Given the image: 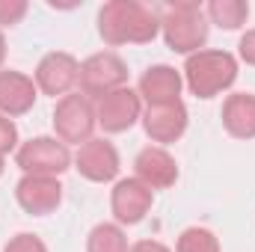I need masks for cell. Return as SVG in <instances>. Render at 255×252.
<instances>
[{
    "label": "cell",
    "mask_w": 255,
    "mask_h": 252,
    "mask_svg": "<svg viewBox=\"0 0 255 252\" xmlns=\"http://www.w3.org/2000/svg\"><path fill=\"white\" fill-rule=\"evenodd\" d=\"M86 252H130V250H128L125 232L116 223H101L89 232Z\"/></svg>",
    "instance_id": "ac0fdd59"
},
{
    "label": "cell",
    "mask_w": 255,
    "mask_h": 252,
    "mask_svg": "<svg viewBox=\"0 0 255 252\" xmlns=\"http://www.w3.org/2000/svg\"><path fill=\"white\" fill-rule=\"evenodd\" d=\"M160 30L154 9L136 0H110L98 12V33L107 45H148Z\"/></svg>",
    "instance_id": "6da1fadb"
},
{
    "label": "cell",
    "mask_w": 255,
    "mask_h": 252,
    "mask_svg": "<svg viewBox=\"0 0 255 252\" xmlns=\"http://www.w3.org/2000/svg\"><path fill=\"white\" fill-rule=\"evenodd\" d=\"M130 252H172L169 247H163L160 241H139V244H133Z\"/></svg>",
    "instance_id": "cb8c5ba5"
},
{
    "label": "cell",
    "mask_w": 255,
    "mask_h": 252,
    "mask_svg": "<svg viewBox=\"0 0 255 252\" xmlns=\"http://www.w3.org/2000/svg\"><path fill=\"white\" fill-rule=\"evenodd\" d=\"M15 199L27 214L45 217V214H54L60 208L63 184L57 178H48V175H24L15 187Z\"/></svg>",
    "instance_id": "9c48e42d"
},
{
    "label": "cell",
    "mask_w": 255,
    "mask_h": 252,
    "mask_svg": "<svg viewBox=\"0 0 255 252\" xmlns=\"http://www.w3.org/2000/svg\"><path fill=\"white\" fill-rule=\"evenodd\" d=\"M223 125L238 139H255V95L235 92L223 104Z\"/></svg>",
    "instance_id": "2e32d148"
},
{
    "label": "cell",
    "mask_w": 255,
    "mask_h": 252,
    "mask_svg": "<svg viewBox=\"0 0 255 252\" xmlns=\"http://www.w3.org/2000/svg\"><path fill=\"white\" fill-rule=\"evenodd\" d=\"M238 54L247 65H255V30H247L238 42Z\"/></svg>",
    "instance_id": "603a6c76"
},
{
    "label": "cell",
    "mask_w": 255,
    "mask_h": 252,
    "mask_svg": "<svg viewBox=\"0 0 255 252\" xmlns=\"http://www.w3.org/2000/svg\"><path fill=\"white\" fill-rule=\"evenodd\" d=\"M15 145H18V127L12 125V119H9V116H3V113H0V154L6 157Z\"/></svg>",
    "instance_id": "7402d4cb"
},
{
    "label": "cell",
    "mask_w": 255,
    "mask_h": 252,
    "mask_svg": "<svg viewBox=\"0 0 255 252\" xmlns=\"http://www.w3.org/2000/svg\"><path fill=\"white\" fill-rule=\"evenodd\" d=\"M80 77V63L63 54V51H54L48 57H42V63L36 65V89H42L45 95H68V89L77 83Z\"/></svg>",
    "instance_id": "8fae6325"
},
{
    "label": "cell",
    "mask_w": 255,
    "mask_h": 252,
    "mask_svg": "<svg viewBox=\"0 0 255 252\" xmlns=\"http://www.w3.org/2000/svg\"><path fill=\"white\" fill-rule=\"evenodd\" d=\"M181 86H184V77L181 71H175L172 65H151L142 77H139V98L151 104H172V101H181Z\"/></svg>",
    "instance_id": "5bb4252c"
},
{
    "label": "cell",
    "mask_w": 255,
    "mask_h": 252,
    "mask_svg": "<svg viewBox=\"0 0 255 252\" xmlns=\"http://www.w3.org/2000/svg\"><path fill=\"white\" fill-rule=\"evenodd\" d=\"M175 252H220V241L211 229H202V226H193V229H184L178 244H175Z\"/></svg>",
    "instance_id": "d6986e66"
},
{
    "label": "cell",
    "mask_w": 255,
    "mask_h": 252,
    "mask_svg": "<svg viewBox=\"0 0 255 252\" xmlns=\"http://www.w3.org/2000/svg\"><path fill=\"white\" fill-rule=\"evenodd\" d=\"M18 166L24 169V175H48L57 178L71 166V151L68 145L54 139V136H36L30 142H24L15 154Z\"/></svg>",
    "instance_id": "277c9868"
},
{
    "label": "cell",
    "mask_w": 255,
    "mask_h": 252,
    "mask_svg": "<svg viewBox=\"0 0 255 252\" xmlns=\"http://www.w3.org/2000/svg\"><path fill=\"white\" fill-rule=\"evenodd\" d=\"M0 175H3V154H0Z\"/></svg>",
    "instance_id": "484cf974"
},
{
    "label": "cell",
    "mask_w": 255,
    "mask_h": 252,
    "mask_svg": "<svg viewBox=\"0 0 255 252\" xmlns=\"http://www.w3.org/2000/svg\"><path fill=\"white\" fill-rule=\"evenodd\" d=\"M6 60V39H3V33H0V65Z\"/></svg>",
    "instance_id": "d4e9b609"
},
{
    "label": "cell",
    "mask_w": 255,
    "mask_h": 252,
    "mask_svg": "<svg viewBox=\"0 0 255 252\" xmlns=\"http://www.w3.org/2000/svg\"><path fill=\"white\" fill-rule=\"evenodd\" d=\"M133 172H136L133 178L142 181L151 193H154V190L172 187V184L178 181V163H175V157H172L166 148H157V145H148V148H142V151L136 154Z\"/></svg>",
    "instance_id": "7c38bea8"
},
{
    "label": "cell",
    "mask_w": 255,
    "mask_h": 252,
    "mask_svg": "<svg viewBox=\"0 0 255 252\" xmlns=\"http://www.w3.org/2000/svg\"><path fill=\"white\" fill-rule=\"evenodd\" d=\"M139 116H142L139 92H133L128 86L110 92V95H104V98H98V107H95V119H98V125L104 127L107 133L130 130Z\"/></svg>",
    "instance_id": "ba28073f"
},
{
    "label": "cell",
    "mask_w": 255,
    "mask_h": 252,
    "mask_svg": "<svg viewBox=\"0 0 255 252\" xmlns=\"http://www.w3.org/2000/svg\"><path fill=\"white\" fill-rule=\"evenodd\" d=\"M142 127L154 142H175L187 130V107L181 101L172 104H151L142 113Z\"/></svg>",
    "instance_id": "4fadbf2b"
},
{
    "label": "cell",
    "mask_w": 255,
    "mask_h": 252,
    "mask_svg": "<svg viewBox=\"0 0 255 252\" xmlns=\"http://www.w3.org/2000/svg\"><path fill=\"white\" fill-rule=\"evenodd\" d=\"M238 80V60L229 51H199L184 63V83L196 98H214Z\"/></svg>",
    "instance_id": "3957f363"
},
{
    "label": "cell",
    "mask_w": 255,
    "mask_h": 252,
    "mask_svg": "<svg viewBox=\"0 0 255 252\" xmlns=\"http://www.w3.org/2000/svg\"><path fill=\"white\" fill-rule=\"evenodd\" d=\"M208 15L223 30H238L250 18V3H244V0H211Z\"/></svg>",
    "instance_id": "e0dca14e"
},
{
    "label": "cell",
    "mask_w": 255,
    "mask_h": 252,
    "mask_svg": "<svg viewBox=\"0 0 255 252\" xmlns=\"http://www.w3.org/2000/svg\"><path fill=\"white\" fill-rule=\"evenodd\" d=\"M74 169L86 178V181H95V184H107L119 175V151L110 139H98L92 136L89 142H83L74 154Z\"/></svg>",
    "instance_id": "52a82bcc"
},
{
    "label": "cell",
    "mask_w": 255,
    "mask_h": 252,
    "mask_svg": "<svg viewBox=\"0 0 255 252\" xmlns=\"http://www.w3.org/2000/svg\"><path fill=\"white\" fill-rule=\"evenodd\" d=\"M27 15L24 0H0V27H12Z\"/></svg>",
    "instance_id": "44dd1931"
},
{
    "label": "cell",
    "mask_w": 255,
    "mask_h": 252,
    "mask_svg": "<svg viewBox=\"0 0 255 252\" xmlns=\"http://www.w3.org/2000/svg\"><path fill=\"white\" fill-rule=\"evenodd\" d=\"M160 30H163V42L169 51L175 54H199L202 45L208 42V21L199 3L193 0H178V3H166L160 12Z\"/></svg>",
    "instance_id": "7a4b0ae2"
},
{
    "label": "cell",
    "mask_w": 255,
    "mask_h": 252,
    "mask_svg": "<svg viewBox=\"0 0 255 252\" xmlns=\"http://www.w3.org/2000/svg\"><path fill=\"white\" fill-rule=\"evenodd\" d=\"M80 92L89 98H104L128 83V65L116 54H95L86 63H80Z\"/></svg>",
    "instance_id": "8992f818"
},
{
    "label": "cell",
    "mask_w": 255,
    "mask_h": 252,
    "mask_svg": "<svg viewBox=\"0 0 255 252\" xmlns=\"http://www.w3.org/2000/svg\"><path fill=\"white\" fill-rule=\"evenodd\" d=\"M98 125L95 119V107L86 95H65L57 101V110H54V130L60 136V142H74V145H83L92 139V130Z\"/></svg>",
    "instance_id": "5b68a950"
},
{
    "label": "cell",
    "mask_w": 255,
    "mask_h": 252,
    "mask_svg": "<svg viewBox=\"0 0 255 252\" xmlns=\"http://www.w3.org/2000/svg\"><path fill=\"white\" fill-rule=\"evenodd\" d=\"M151 202H154V193L145 187L142 181H136V178H122V181H116L113 196H110L113 217H116L122 226H136V223H142L145 214L151 211Z\"/></svg>",
    "instance_id": "30bf717a"
},
{
    "label": "cell",
    "mask_w": 255,
    "mask_h": 252,
    "mask_svg": "<svg viewBox=\"0 0 255 252\" xmlns=\"http://www.w3.org/2000/svg\"><path fill=\"white\" fill-rule=\"evenodd\" d=\"M3 252H48V247L42 244V238L21 232V235H15V238L3 247Z\"/></svg>",
    "instance_id": "ffe728a7"
},
{
    "label": "cell",
    "mask_w": 255,
    "mask_h": 252,
    "mask_svg": "<svg viewBox=\"0 0 255 252\" xmlns=\"http://www.w3.org/2000/svg\"><path fill=\"white\" fill-rule=\"evenodd\" d=\"M36 104V83L21 71H0V113L24 116Z\"/></svg>",
    "instance_id": "9a60e30c"
}]
</instances>
